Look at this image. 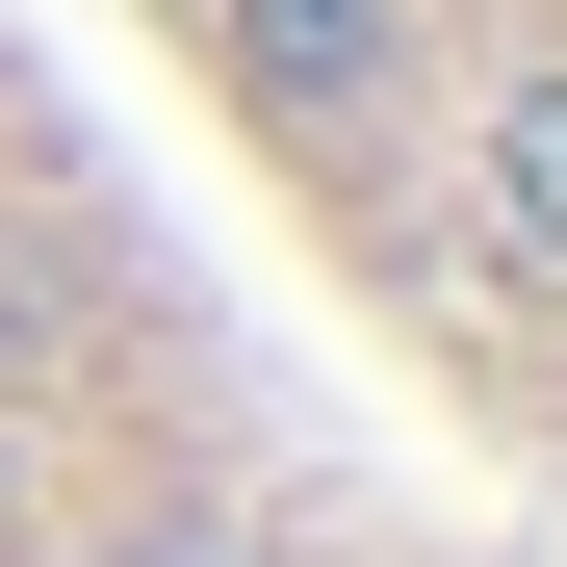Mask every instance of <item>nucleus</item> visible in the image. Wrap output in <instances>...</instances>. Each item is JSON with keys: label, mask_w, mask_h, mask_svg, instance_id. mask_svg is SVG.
<instances>
[{"label": "nucleus", "mask_w": 567, "mask_h": 567, "mask_svg": "<svg viewBox=\"0 0 567 567\" xmlns=\"http://www.w3.org/2000/svg\"><path fill=\"white\" fill-rule=\"evenodd\" d=\"M361 439L567 464V0H52Z\"/></svg>", "instance_id": "1"}, {"label": "nucleus", "mask_w": 567, "mask_h": 567, "mask_svg": "<svg viewBox=\"0 0 567 567\" xmlns=\"http://www.w3.org/2000/svg\"><path fill=\"white\" fill-rule=\"evenodd\" d=\"M361 388L258 310L52 0H0V567H361Z\"/></svg>", "instance_id": "2"}]
</instances>
